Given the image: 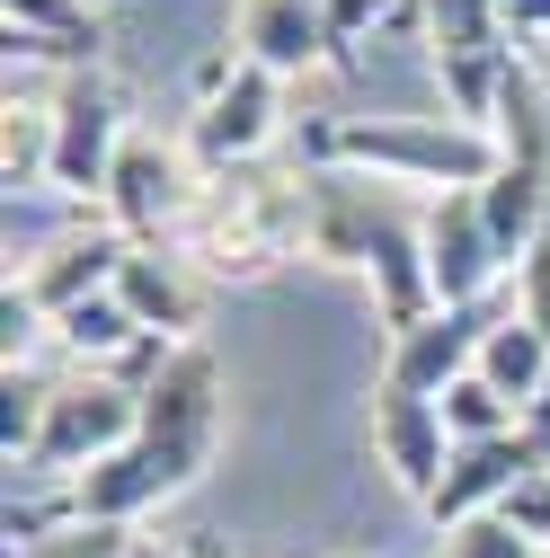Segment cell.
Wrapping results in <instances>:
<instances>
[{
  "label": "cell",
  "instance_id": "obj_1",
  "mask_svg": "<svg viewBox=\"0 0 550 558\" xmlns=\"http://www.w3.org/2000/svg\"><path fill=\"white\" fill-rule=\"evenodd\" d=\"M223 444V364L214 345H169V364L143 381V426H133L124 452H107L89 478H81V514L89 523H143L160 514L169 497H187V487L204 478V461H214Z\"/></svg>",
  "mask_w": 550,
  "mask_h": 558
},
{
  "label": "cell",
  "instance_id": "obj_2",
  "mask_svg": "<svg viewBox=\"0 0 550 558\" xmlns=\"http://www.w3.org/2000/svg\"><path fill=\"white\" fill-rule=\"evenodd\" d=\"M311 257L356 266L373 284L382 328H418L435 319V266H427V214H408L399 195H382V178L356 169H311Z\"/></svg>",
  "mask_w": 550,
  "mask_h": 558
},
{
  "label": "cell",
  "instance_id": "obj_3",
  "mask_svg": "<svg viewBox=\"0 0 550 558\" xmlns=\"http://www.w3.org/2000/svg\"><path fill=\"white\" fill-rule=\"evenodd\" d=\"M302 248H311V169L285 178L266 160L204 178L195 214L169 240V257H187L195 275H214V284H266V275L294 266Z\"/></svg>",
  "mask_w": 550,
  "mask_h": 558
},
{
  "label": "cell",
  "instance_id": "obj_4",
  "mask_svg": "<svg viewBox=\"0 0 550 558\" xmlns=\"http://www.w3.org/2000/svg\"><path fill=\"white\" fill-rule=\"evenodd\" d=\"M302 169H356V178H408V186H489L498 133L462 116H337L302 133Z\"/></svg>",
  "mask_w": 550,
  "mask_h": 558
},
{
  "label": "cell",
  "instance_id": "obj_5",
  "mask_svg": "<svg viewBox=\"0 0 550 558\" xmlns=\"http://www.w3.org/2000/svg\"><path fill=\"white\" fill-rule=\"evenodd\" d=\"M275 124H285V81L266 72V62L249 53H223V62H204V98H195V133H187V151L204 169H258L266 143H275Z\"/></svg>",
  "mask_w": 550,
  "mask_h": 558
},
{
  "label": "cell",
  "instance_id": "obj_6",
  "mask_svg": "<svg viewBox=\"0 0 550 558\" xmlns=\"http://www.w3.org/2000/svg\"><path fill=\"white\" fill-rule=\"evenodd\" d=\"M133 426H143V390L116 381V373H89V381H62L53 408H45V426L27 444V461L10 470H53V478H89L107 452L133 444Z\"/></svg>",
  "mask_w": 550,
  "mask_h": 558
},
{
  "label": "cell",
  "instance_id": "obj_7",
  "mask_svg": "<svg viewBox=\"0 0 550 558\" xmlns=\"http://www.w3.org/2000/svg\"><path fill=\"white\" fill-rule=\"evenodd\" d=\"M133 143L124 133V98H116V81L98 72H62L53 81V160H45V186L62 195V204H89V195H107V169H116V151Z\"/></svg>",
  "mask_w": 550,
  "mask_h": 558
},
{
  "label": "cell",
  "instance_id": "obj_8",
  "mask_svg": "<svg viewBox=\"0 0 550 558\" xmlns=\"http://www.w3.org/2000/svg\"><path fill=\"white\" fill-rule=\"evenodd\" d=\"M195 178H187V151L178 143H152V133H133V143L116 151V169H107V222L133 240V248H169L178 240V222L195 214Z\"/></svg>",
  "mask_w": 550,
  "mask_h": 558
},
{
  "label": "cell",
  "instance_id": "obj_9",
  "mask_svg": "<svg viewBox=\"0 0 550 558\" xmlns=\"http://www.w3.org/2000/svg\"><path fill=\"white\" fill-rule=\"evenodd\" d=\"M498 328V302H444L435 319L399 328L391 355H382V390H408V399H444L462 373H479V345Z\"/></svg>",
  "mask_w": 550,
  "mask_h": 558
},
{
  "label": "cell",
  "instance_id": "obj_10",
  "mask_svg": "<svg viewBox=\"0 0 550 558\" xmlns=\"http://www.w3.org/2000/svg\"><path fill=\"white\" fill-rule=\"evenodd\" d=\"M533 470H550V461H541V444L524 426L515 435H489V444H453V470H444V487L427 497V523L435 532H462L479 514H506V497H515Z\"/></svg>",
  "mask_w": 550,
  "mask_h": 558
},
{
  "label": "cell",
  "instance_id": "obj_11",
  "mask_svg": "<svg viewBox=\"0 0 550 558\" xmlns=\"http://www.w3.org/2000/svg\"><path fill=\"white\" fill-rule=\"evenodd\" d=\"M427 266H435V302H498L506 248L479 214V186H453L427 204Z\"/></svg>",
  "mask_w": 550,
  "mask_h": 558
},
{
  "label": "cell",
  "instance_id": "obj_12",
  "mask_svg": "<svg viewBox=\"0 0 550 558\" xmlns=\"http://www.w3.org/2000/svg\"><path fill=\"white\" fill-rule=\"evenodd\" d=\"M124 231L116 222H98V231H62L36 266H19L10 275V293H27L45 319H62V311H81V302H98V293H116V266H124Z\"/></svg>",
  "mask_w": 550,
  "mask_h": 558
},
{
  "label": "cell",
  "instance_id": "obj_13",
  "mask_svg": "<svg viewBox=\"0 0 550 558\" xmlns=\"http://www.w3.org/2000/svg\"><path fill=\"white\" fill-rule=\"evenodd\" d=\"M373 452L382 470L408 487V497H435L444 470H453V426H444V408L435 399H408V390H373Z\"/></svg>",
  "mask_w": 550,
  "mask_h": 558
},
{
  "label": "cell",
  "instance_id": "obj_14",
  "mask_svg": "<svg viewBox=\"0 0 550 558\" xmlns=\"http://www.w3.org/2000/svg\"><path fill=\"white\" fill-rule=\"evenodd\" d=\"M240 53L266 62L275 81L311 72V62H337V0H240Z\"/></svg>",
  "mask_w": 550,
  "mask_h": 558
},
{
  "label": "cell",
  "instance_id": "obj_15",
  "mask_svg": "<svg viewBox=\"0 0 550 558\" xmlns=\"http://www.w3.org/2000/svg\"><path fill=\"white\" fill-rule=\"evenodd\" d=\"M116 302L143 319L152 337H169V345H187V337H195V319H204L195 266H187V257H169V248H124V266H116Z\"/></svg>",
  "mask_w": 550,
  "mask_h": 558
},
{
  "label": "cell",
  "instance_id": "obj_16",
  "mask_svg": "<svg viewBox=\"0 0 550 558\" xmlns=\"http://www.w3.org/2000/svg\"><path fill=\"white\" fill-rule=\"evenodd\" d=\"M489 133H498V160L550 178V72H541L533 53H515V72H506V89H498Z\"/></svg>",
  "mask_w": 550,
  "mask_h": 558
},
{
  "label": "cell",
  "instance_id": "obj_17",
  "mask_svg": "<svg viewBox=\"0 0 550 558\" xmlns=\"http://www.w3.org/2000/svg\"><path fill=\"white\" fill-rule=\"evenodd\" d=\"M479 214H489V231H498V248H506V266L550 231V178L541 169H515V160H498V178L479 186Z\"/></svg>",
  "mask_w": 550,
  "mask_h": 558
},
{
  "label": "cell",
  "instance_id": "obj_18",
  "mask_svg": "<svg viewBox=\"0 0 550 558\" xmlns=\"http://www.w3.org/2000/svg\"><path fill=\"white\" fill-rule=\"evenodd\" d=\"M143 337H152V328L133 319L116 293H98V302H81V311H62V319H53V345H62L72 364H89V373H116Z\"/></svg>",
  "mask_w": 550,
  "mask_h": 558
},
{
  "label": "cell",
  "instance_id": "obj_19",
  "mask_svg": "<svg viewBox=\"0 0 550 558\" xmlns=\"http://www.w3.org/2000/svg\"><path fill=\"white\" fill-rule=\"evenodd\" d=\"M479 373H489L515 408H533L541 390H550V337L524 319V311H498V328H489V345H479Z\"/></svg>",
  "mask_w": 550,
  "mask_h": 558
},
{
  "label": "cell",
  "instance_id": "obj_20",
  "mask_svg": "<svg viewBox=\"0 0 550 558\" xmlns=\"http://www.w3.org/2000/svg\"><path fill=\"white\" fill-rule=\"evenodd\" d=\"M435 408H444L453 444H489V435H515V426H524V408H515V399H506L489 373H462V381H453Z\"/></svg>",
  "mask_w": 550,
  "mask_h": 558
},
{
  "label": "cell",
  "instance_id": "obj_21",
  "mask_svg": "<svg viewBox=\"0 0 550 558\" xmlns=\"http://www.w3.org/2000/svg\"><path fill=\"white\" fill-rule=\"evenodd\" d=\"M143 541H133L124 523H72V532H53V541H27V549H10V558H133Z\"/></svg>",
  "mask_w": 550,
  "mask_h": 558
},
{
  "label": "cell",
  "instance_id": "obj_22",
  "mask_svg": "<svg viewBox=\"0 0 550 558\" xmlns=\"http://www.w3.org/2000/svg\"><path fill=\"white\" fill-rule=\"evenodd\" d=\"M435 558H550V549H533L506 514H479V523H462V532H444V549Z\"/></svg>",
  "mask_w": 550,
  "mask_h": 558
},
{
  "label": "cell",
  "instance_id": "obj_23",
  "mask_svg": "<svg viewBox=\"0 0 550 558\" xmlns=\"http://www.w3.org/2000/svg\"><path fill=\"white\" fill-rule=\"evenodd\" d=\"M515 311H524V319L550 337V231H541V240L515 257Z\"/></svg>",
  "mask_w": 550,
  "mask_h": 558
},
{
  "label": "cell",
  "instance_id": "obj_24",
  "mask_svg": "<svg viewBox=\"0 0 550 558\" xmlns=\"http://www.w3.org/2000/svg\"><path fill=\"white\" fill-rule=\"evenodd\" d=\"M506 523H515L533 549H550V470H533V478L515 487V497H506Z\"/></svg>",
  "mask_w": 550,
  "mask_h": 558
},
{
  "label": "cell",
  "instance_id": "obj_25",
  "mask_svg": "<svg viewBox=\"0 0 550 558\" xmlns=\"http://www.w3.org/2000/svg\"><path fill=\"white\" fill-rule=\"evenodd\" d=\"M498 19L515 45H550V0H498Z\"/></svg>",
  "mask_w": 550,
  "mask_h": 558
},
{
  "label": "cell",
  "instance_id": "obj_26",
  "mask_svg": "<svg viewBox=\"0 0 550 558\" xmlns=\"http://www.w3.org/2000/svg\"><path fill=\"white\" fill-rule=\"evenodd\" d=\"M524 435H533V444H541V461H550V390L524 408Z\"/></svg>",
  "mask_w": 550,
  "mask_h": 558
},
{
  "label": "cell",
  "instance_id": "obj_27",
  "mask_svg": "<svg viewBox=\"0 0 550 558\" xmlns=\"http://www.w3.org/2000/svg\"><path fill=\"white\" fill-rule=\"evenodd\" d=\"M133 558H195V549H160V541H143V549H133Z\"/></svg>",
  "mask_w": 550,
  "mask_h": 558
},
{
  "label": "cell",
  "instance_id": "obj_28",
  "mask_svg": "<svg viewBox=\"0 0 550 558\" xmlns=\"http://www.w3.org/2000/svg\"><path fill=\"white\" fill-rule=\"evenodd\" d=\"M195 558H223V549H195Z\"/></svg>",
  "mask_w": 550,
  "mask_h": 558
}]
</instances>
